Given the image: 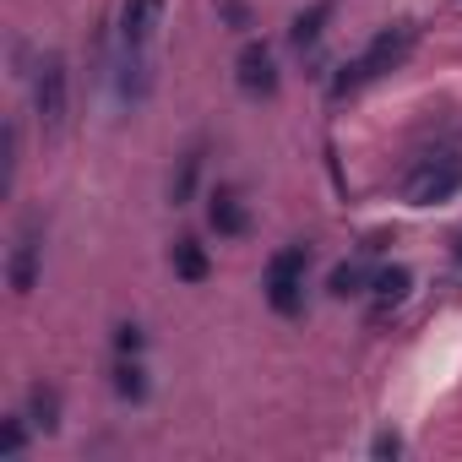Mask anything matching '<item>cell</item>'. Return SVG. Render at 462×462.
I'll list each match as a JSON object with an SVG mask.
<instances>
[{"label": "cell", "instance_id": "1", "mask_svg": "<svg viewBox=\"0 0 462 462\" xmlns=\"http://www.w3.org/2000/svg\"><path fill=\"white\" fill-rule=\"evenodd\" d=\"M408 50H413V23H397V28H381L337 77H332V98H348V93H359V88H370V82H381L386 71H397L402 60H408Z\"/></svg>", "mask_w": 462, "mask_h": 462}, {"label": "cell", "instance_id": "2", "mask_svg": "<svg viewBox=\"0 0 462 462\" xmlns=\"http://www.w3.org/2000/svg\"><path fill=\"white\" fill-rule=\"evenodd\" d=\"M305 273H310V245H283L273 251L267 273H262V294L278 316H300L305 310Z\"/></svg>", "mask_w": 462, "mask_h": 462}, {"label": "cell", "instance_id": "3", "mask_svg": "<svg viewBox=\"0 0 462 462\" xmlns=\"http://www.w3.org/2000/svg\"><path fill=\"white\" fill-rule=\"evenodd\" d=\"M457 190H462V158L457 152H430L402 174L408 207H435V201H451Z\"/></svg>", "mask_w": 462, "mask_h": 462}, {"label": "cell", "instance_id": "4", "mask_svg": "<svg viewBox=\"0 0 462 462\" xmlns=\"http://www.w3.org/2000/svg\"><path fill=\"white\" fill-rule=\"evenodd\" d=\"M71 93V82H66V55H39V71H33V115H39V131L44 136H55L60 125H66V98Z\"/></svg>", "mask_w": 462, "mask_h": 462}, {"label": "cell", "instance_id": "5", "mask_svg": "<svg viewBox=\"0 0 462 462\" xmlns=\"http://www.w3.org/2000/svg\"><path fill=\"white\" fill-rule=\"evenodd\" d=\"M39 273H44V217L33 212L23 228H17V245L6 256V283L12 294H33L39 289Z\"/></svg>", "mask_w": 462, "mask_h": 462}, {"label": "cell", "instance_id": "6", "mask_svg": "<svg viewBox=\"0 0 462 462\" xmlns=\"http://www.w3.org/2000/svg\"><path fill=\"white\" fill-rule=\"evenodd\" d=\"M235 82H240L251 98H273V93H278V55H273V44L251 39V44L240 50V60H235Z\"/></svg>", "mask_w": 462, "mask_h": 462}, {"label": "cell", "instance_id": "7", "mask_svg": "<svg viewBox=\"0 0 462 462\" xmlns=\"http://www.w3.org/2000/svg\"><path fill=\"white\" fill-rule=\"evenodd\" d=\"M207 223H212L217 240H240V235H251V207H245V196H240L235 185H217V190L207 196Z\"/></svg>", "mask_w": 462, "mask_h": 462}, {"label": "cell", "instance_id": "8", "mask_svg": "<svg viewBox=\"0 0 462 462\" xmlns=\"http://www.w3.org/2000/svg\"><path fill=\"white\" fill-rule=\"evenodd\" d=\"M158 17H163V0H125L120 6V44L125 50H147Z\"/></svg>", "mask_w": 462, "mask_h": 462}, {"label": "cell", "instance_id": "9", "mask_svg": "<svg viewBox=\"0 0 462 462\" xmlns=\"http://www.w3.org/2000/svg\"><path fill=\"white\" fill-rule=\"evenodd\" d=\"M413 294V273L408 267H381L375 278H370V300H375V321L381 316H392L402 300Z\"/></svg>", "mask_w": 462, "mask_h": 462}, {"label": "cell", "instance_id": "10", "mask_svg": "<svg viewBox=\"0 0 462 462\" xmlns=\"http://www.w3.org/2000/svg\"><path fill=\"white\" fill-rule=\"evenodd\" d=\"M169 267H174V278H180V283H207V273H212L207 245H201V240H190V235H180V240L169 245Z\"/></svg>", "mask_w": 462, "mask_h": 462}, {"label": "cell", "instance_id": "11", "mask_svg": "<svg viewBox=\"0 0 462 462\" xmlns=\"http://www.w3.org/2000/svg\"><path fill=\"white\" fill-rule=\"evenodd\" d=\"M332 12H337V0H316L310 12H300L294 23H289V44L305 55V50H316L321 44V33H327V23H332Z\"/></svg>", "mask_w": 462, "mask_h": 462}, {"label": "cell", "instance_id": "12", "mask_svg": "<svg viewBox=\"0 0 462 462\" xmlns=\"http://www.w3.org/2000/svg\"><path fill=\"white\" fill-rule=\"evenodd\" d=\"M28 424H33L39 435H55V430H60V392H55L50 381H33V386H28Z\"/></svg>", "mask_w": 462, "mask_h": 462}, {"label": "cell", "instance_id": "13", "mask_svg": "<svg viewBox=\"0 0 462 462\" xmlns=\"http://www.w3.org/2000/svg\"><path fill=\"white\" fill-rule=\"evenodd\" d=\"M370 278H375V273L365 267V251H359L354 262H337V267H332L327 294H332V300H354V294H365V289H370Z\"/></svg>", "mask_w": 462, "mask_h": 462}, {"label": "cell", "instance_id": "14", "mask_svg": "<svg viewBox=\"0 0 462 462\" xmlns=\"http://www.w3.org/2000/svg\"><path fill=\"white\" fill-rule=\"evenodd\" d=\"M109 381H115V392H120L125 402H142V397H147V370H142V359H136V354H115Z\"/></svg>", "mask_w": 462, "mask_h": 462}, {"label": "cell", "instance_id": "15", "mask_svg": "<svg viewBox=\"0 0 462 462\" xmlns=\"http://www.w3.org/2000/svg\"><path fill=\"white\" fill-rule=\"evenodd\" d=\"M196 180H201V152L190 147V152L174 163V174H169V201H174V207H185V201L196 196Z\"/></svg>", "mask_w": 462, "mask_h": 462}, {"label": "cell", "instance_id": "16", "mask_svg": "<svg viewBox=\"0 0 462 462\" xmlns=\"http://www.w3.org/2000/svg\"><path fill=\"white\" fill-rule=\"evenodd\" d=\"M28 451V413L0 419V457H23Z\"/></svg>", "mask_w": 462, "mask_h": 462}, {"label": "cell", "instance_id": "17", "mask_svg": "<svg viewBox=\"0 0 462 462\" xmlns=\"http://www.w3.org/2000/svg\"><path fill=\"white\" fill-rule=\"evenodd\" d=\"M142 348H147V332H142L136 321H120V327H115V354H136V359H142Z\"/></svg>", "mask_w": 462, "mask_h": 462}, {"label": "cell", "instance_id": "18", "mask_svg": "<svg viewBox=\"0 0 462 462\" xmlns=\"http://www.w3.org/2000/svg\"><path fill=\"white\" fill-rule=\"evenodd\" d=\"M217 12L228 17V28H235V33L251 28V6H245V0H217Z\"/></svg>", "mask_w": 462, "mask_h": 462}, {"label": "cell", "instance_id": "19", "mask_svg": "<svg viewBox=\"0 0 462 462\" xmlns=\"http://www.w3.org/2000/svg\"><path fill=\"white\" fill-rule=\"evenodd\" d=\"M17 185V125H6V174H0V190Z\"/></svg>", "mask_w": 462, "mask_h": 462}, {"label": "cell", "instance_id": "20", "mask_svg": "<svg viewBox=\"0 0 462 462\" xmlns=\"http://www.w3.org/2000/svg\"><path fill=\"white\" fill-rule=\"evenodd\" d=\"M370 451H375V457H397V451H402V440H397V435H392V430H381V435H375V446H370Z\"/></svg>", "mask_w": 462, "mask_h": 462}, {"label": "cell", "instance_id": "21", "mask_svg": "<svg viewBox=\"0 0 462 462\" xmlns=\"http://www.w3.org/2000/svg\"><path fill=\"white\" fill-rule=\"evenodd\" d=\"M457 262H462V235H457Z\"/></svg>", "mask_w": 462, "mask_h": 462}]
</instances>
